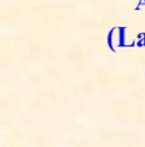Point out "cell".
Masks as SVG:
<instances>
[{"label":"cell","instance_id":"277c9868","mask_svg":"<svg viewBox=\"0 0 145 147\" xmlns=\"http://www.w3.org/2000/svg\"><path fill=\"white\" fill-rule=\"evenodd\" d=\"M144 4H145V0H144Z\"/></svg>","mask_w":145,"mask_h":147},{"label":"cell","instance_id":"7a4b0ae2","mask_svg":"<svg viewBox=\"0 0 145 147\" xmlns=\"http://www.w3.org/2000/svg\"><path fill=\"white\" fill-rule=\"evenodd\" d=\"M113 33H114V29H111V31L109 32L108 34V38H107V42H108L109 47H110V49H112V51H115L114 47H113V43H112V37H113Z\"/></svg>","mask_w":145,"mask_h":147},{"label":"cell","instance_id":"6da1fadb","mask_svg":"<svg viewBox=\"0 0 145 147\" xmlns=\"http://www.w3.org/2000/svg\"><path fill=\"white\" fill-rule=\"evenodd\" d=\"M125 27H121L119 28V47H124L125 45Z\"/></svg>","mask_w":145,"mask_h":147},{"label":"cell","instance_id":"3957f363","mask_svg":"<svg viewBox=\"0 0 145 147\" xmlns=\"http://www.w3.org/2000/svg\"><path fill=\"white\" fill-rule=\"evenodd\" d=\"M143 37H144V38H143V42H144V45H145V33H143Z\"/></svg>","mask_w":145,"mask_h":147}]
</instances>
